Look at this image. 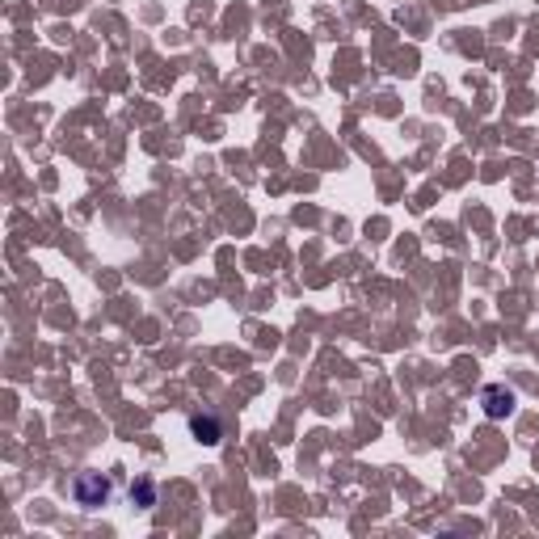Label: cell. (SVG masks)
I'll return each mask as SVG.
<instances>
[{
  "mask_svg": "<svg viewBox=\"0 0 539 539\" xmlns=\"http://www.w3.org/2000/svg\"><path fill=\"white\" fill-rule=\"evenodd\" d=\"M106 497H110V481L102 477V472H84V477H76V501L84 505V510L106 505Z\"/></svg>",
  "mask_w": 539,
  "mask_h": 539,
  "instance_id": "1",
  "label": "cell"
},
{
  "mask_svg": "<svg viewBox=\"0 0 539 539\" xmlns=\"http://www.w3.org/2000/svg\"><path fill=\"white\" fill-rule=\"evenodd\" d=\"M485 400H489V404H485V409H489V417L510 413V404H514V396H510V392H501V388H489V392H485Z\"/></svg>",
  "mask_w": 539,
  "mask_h": 539,
  "instance_id": "2",
  "label": "cell"
},
{
  "mask_svg": "<svg viewBox=\"0 0 539 539\" xmlns=\"http://www.w3.org/2000/svg\"><path fill=\"white\" fill-rule=\"evenodd\" d=\"M194 434H198V442H219V426L211 417H194Z\"/></svg>",
  "mask_w": 539,
  "mask_h": 539,
  "instance_id": "3",
  "label": "cell"
},
{
  "mask_svg": "<svg viewBox=\"0 0 539 539\" xmlns=\"http://www.w3.org/2000/svg\"><path fill=\"white\" fill-rule=\"evenodd\" d=\"M131 501H139V505H152V501H156V489H152L148 481H139V485H131Z\"/></svg>",
  "mask_w": 539,
  "mask_h": 539,
  "instance_id": "4",
  "label": "cell"
}]
</instances>
